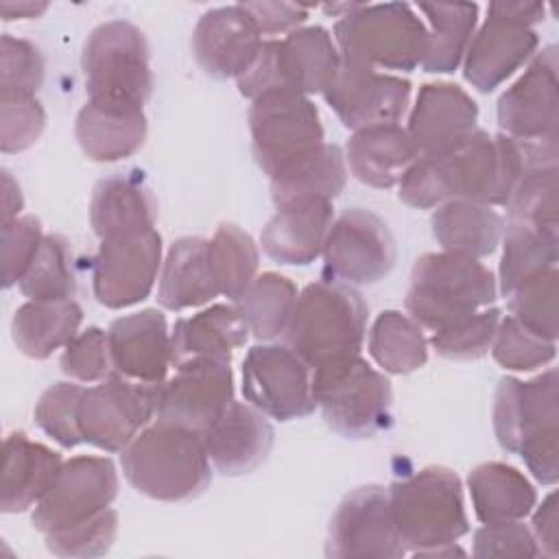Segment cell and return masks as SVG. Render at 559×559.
<instances>
[{
	"mask_svg": "<svg viewBox=\"0 0 559 559\" xmlns=\"http://www.w3.org/2000/svg\"><path fill=\"white\" fill-rule=\"evenodd\" d=\"M81 68L87 100L116 107H144L153 92L151 48L127 20L98 24L85 39Z\"/></svg>",
	"mask_w": 559,
	"mask_h": 559,
	"instance_id": "cell-10",
	"label": "cell"
},
{
	"mask_svg": "<svg viewBox=\"0 0 559 559\" xmlns=\"http://www.w3.org/2000/svg\"><path fill=\"white\" fill-rule=\"evenodd\" d=\"M262 46V33L242 4L205 11L192 33V52L214 79H238Z\"/></svg>",
	"mask_w": 559,
	"mask_h": 559,
	"instance_id": "cell-22",
	"label": "cell"
},
{
	"mask_svg": "<svg viewBox=\"0 0 559 559\" xmlns=\"http://www.w3.org/2000/svg\"><path fill=\"white\" fill-rule=\"evenodd\" d=\"M347 181V162L336 144H323L312 157L271 179L275 205L306 199H336Z\"/></svg>",
	"mask_w": 559,
	"mask_h": 559,
	"instance_id": "cell-38",
	"label": "cell"
},
{
	"mask_svg": "<svg viewBox=\"0 0 559 559\" xmlns=\"http://www.w3.org/2000/svg\"><path fill=\"white\" fill-rule=\"evenodd\" d=\"M397 535L415 557L465 555L456 548L469 531L459 476L439 465L424 467L389 487Z\"/></svg>",
	"mask_w": 559,
	"mask_h": 559,
	"instance_id": "cell-3",
	"label": "cell"
},
{
	"mask_svg": "<svg viewBox=\"0 0 559 559\" xmlns=\"http://www.w3.org/2000/svg\"><path fill=\"white\" fill-rule=\"evenodd\" d=\"M234 402V373L227 358H192L175 365L159 384L157 419L205 432Z\"/></svg>",
	"mask_w": 559,
	"mask_h": 559,
	"instance_id": "cell-20",
	"label": "cell"
},
{
	"mask_svg": "<svg viewBox=\"0 0 559 559\" xmlns=\"http://www.w3.org/2000/svg\"><path fill=\"white\" fill-rule=\"evenodd\" d=\"M334 223V205L328 199H306L277 205L262 229L264 253L282 264H310L323 253Z\"/></svg>",
	"mask_w": 559,
	"mask_h": 559,
	"instance_id": "cell-26",
	"label": "cell"
},
{
	"mask_svg": "<svg viewBox=\"0 0 559 559\" xmlns=\"http://www.w3.org/2000/svg\"><path fill=\"white\" fill-rule=\"evenodd\" d=\"M419 157L408 131L400 124H378L354 131L345 162L352 175L371 188H393Z\"/></svg>",
	"mask_w": 559,
	"mask_h": 559,
	"instance_id": "cell-29",
	"label": "cell"
},
{
	"mask_svg": "<svg viewBox=\"0 0 559 559\" xmlns=\"http://www.w3.org/2000/svg\"><path fill=\"white\" fill-rule=\"evenodd\" d=\"M496 293V277L478 258L437 251L424 253L413 264L404 304L421 330L439 332L493 306Z\"/></svg>",
	"mask_w": 559,
	"mask_h": 559,
	"instance_id": "cell-6",
	"label": "cell"
},
{
	"mask_svg": "<svg viewBox=\"0 0 559 559\" xmlns=\"http://www.w3.org/2000/svg\"><path fill=\"white\" fill-rule=\"evenodd\" d=\"M157 404L159 384L133 382L111 371L83 391L79 404L81 437L98 450L122 452L157 417Z\"/></svg>",
	"mask_w": 559,
	"mask_h": 559,
	"instance_id": "cell-14",
	"label": "cell"
},
{
	"mask_svg": "<svg viewBox=\"0 0 559 559\" xmlns=\"http://www.w3.org/2000/svg\"><path fill=\"white\" fill-rule=\"evenodd\" d=\"M218 293L207 240L199 236H183L175 240L162 262L157 301L166 310H186L212 301Z\"/></svg>",
	"mask_w": 559,
	"mask_h": 559,
	"instance_id": "cell-31",
	"label": "cell"
},
{
	"mask_svg": "<svg viewBox=\"0 0 559 559\" xmlns=\"http://www.w3.org/2000/svg\"><path fill=\"white\" fill-rule=\"evenodd\" d=\"M118 496V472L107 456H72L33 509V526L48 535L107 511Z\"/></svg>",
	"mask_w": 559,
	"mask_h": 559,
	"instance_id": "cell-16",
	"label": "cell"
},
{
	"mask_svg": "<svg viewBox=\"0 0 559 559\" xmlns=\"http://www.w3.org/2000/svg\"><path fill=\"white\" fill-rule=\"evenodd\" d=\"M502 260H500V293L507 297L515 286L557 266V234L531 229L524 225L507 223L502 234Z\"/></svg>",
	"mask_w": 559,
	"mask_h": 559,
	"instance_id": "cell-40",
	"label": "cell"
},
{
	"mask_svg": "<svg viewBox=\"0 0 559 559\" xmlns=\"http://www.w3.org/2000/svg\"><path fill=\"white\" fill-rule=\"evenodd\" d=\"M544 13L542 2H491L465 52V81L478 92H493L533 59L539 44L533 26L544 20Z\"/></svg>",
	"mask_w": 559,
	"mask_h": 559,
	"instance_id": "cell-13",
	"label": "cell"
},
{
	"mask_svg": "<svg viewBox=\"0 0 559 559\" xmlns=\"http://www.w3.org/2000/svg\"><path fill=\"white\" fill-rule=\"evenodd\" d=\"M524 173L526 159L513 140L474 129L448 148L419 155L400 179L397 197L419 210L452 199L496 207L509 203Z\"/></svg>",
	"mask_w": 559,
	"mask_h": 559,
	"instance_id": "cell-1",
	"label": "cell"
},
{
	"mask_svg": "<svg viewBox=\"0 0 559 559\" xmlns=\"http://www.w3.org/2000/svg\"><path fill=\"white\" fill-rule=\"evenodd\" d=\"M114 373L142 382L162 384L173 367V338L166 317L146 308L116 319L107 330Z\"/></svg>",
	"mask_w": 559,
	"mask_h": 559,
	"instance_id": "cell-23",
	"label": "cell"
},
{
	"mask_svg": "<svg viewBox=\"0 0 559 559\" xmlns=\"http://www.w3.org/2000/svg\"><path fill=\"white\" fill-rule=\"evenodd\" d=\"M22 192L9 170H2V223H11L22 212Z\"/></svg>",
	"mask_w": 559,
	"mask_h": 559,
	"instance_id": "cell-56",
	"label": "cell"
},
{
	"mask_svg": "<svg viewBox=\"0 0 559 559\" xmlns=\"http://www.w3.org/2000/svg\"><path fill=\"white\" fill-rule=\"evenodd\" d=\"M61 465L59 452L24 432H11L4 439L0 509L4 513H22L35 507L50 489Z\"/></svg>",
	"mask_w": 559,
	"mask_h": 559,
	"instance_id": "cell-27",
	"label": "cell"
},
{
	"mask_svg": "<svg viewBox=\"0 0 559 559\" xmlns=\"http://www.w3.org/2000/svg\"><path fill=\"white\" fill-rule=\"evenodd\" d=\"M474 557H539L533 531L520 520L485 522L474 533Z\"/></svg>",
	"mask_w": 559,
	"mask_h": 559,
	"instance_id": "cell-53",
	"label": "cell"
},
{
	"mask_svg": "<svg viewBox=\"0 0 559 559\" xmlns=\"http://www.w3.org/2000/svg\"><path fill=\"white\" fill-rule=\"evenodd\" d=\"M44 229L35 216H17L11 223H2V284L11 288L20 284L28 266L33 264L41 240Z\"/></svg>",
	"mask_w": 559,
	"mask_h": 559,
	"instance_id": "cell-52",
	"label": "cell"
},
{
	"mask_svg": "<svg viewBox=\"0 0 559 559\" xmlns=\"http://www.w3.org/2000/svg\"><path fill=\"white\" fill-rule=\"evenodd\" d=\"M404 552L406 548L395 528L389 489L362 485L341 500L330 520L328 557L400 559Z\"/></svg>",
	"mask_w": 559,
	"mask_h": 559,
	"instance_id": "cell-18",
	"label": "cell"
},
{
	"mask_svg": "<svg viewBox=\"0 0 559 559\" xmlns=\"http://www.w3.org/2000/svg\"><path fill=\"white\" fill-rule=\"evenodd\" d=\"M83 310L74 299L22 304L11 321V334L17 349L35 360L48 358L66 347L81 328Z\"/></svg>",
	"mask_w": 559,
	"mask_h": 559,
	"instance_id": "cell-34",
	"label": "cell"
},
{
	"mask_svg": "<svg viewBox=\"0 0 559 559\" xmlns=\"http://www.w3.org/2000/svg\"><path fill=\"white\" fill-rule=\"evenodd\" d=\"M207 255L218 293L231 301L253 282L258 273V245L234 223H221L216 227L214 236L207 240Z\"/></svg>",
	"mask_w": 559,
	"mask_h": 559,
	"instance_id": "cell-41",
	"label": "cell"
},
{
	"mask_svg": "<svg viewBox=\"0 0 559 559\" xmlns=\"http://www.w3.org/2000/svg\"><path fill=\"white\" fill-rule=\"evenodd\" d=\"M242 395L266 417L290 421L314 408L312 369L286 343L253 345L242 360Z\"/></svg>",
	"mask_w": 559,
	"mask_h": 559,
	"instance_id": "cell-15",
	"label": "cell"
},
{
	"mask_svg": "<svg viewBox=\"0 0 559 559\" xmlns=\"http://www.w3.org/2000/svg\"><path fill=\"white\" fill-rule=\"evenodd\" d=\"M557 46H546L498 100V127L520 146L526 168L557 166Z\"/></svg>",
	"mask_w": 559,
	"mask_h": 559,
	"instance_id": "cell-8",
	"label": "cell"
},
{
	"mask_svg": "<svg viewBox=\"0 0 559 559\" xmlns=\"http://www.w3.org/2000/svg\"><path fill=\"white\" fill-rule=\"evenodd\" d=\"M124 478L140 493L162 502L197 498L212 483L203 435L155 419L120 452Z\"/></svg>",
	"mask_w": 559,
	"mask_h": 559,
	"instance_id": "cell-2",
	"label": "cell"
},
{
	"mask_svg": "<svg viewBox=\"0 0 559 559\" xmlns=\"http://www.w3.org/2000/svg\"><path fill=\"white\" fill-rule=\"evenodd\" d=\"M118 533V513L109 507L96 518L46 535V546L59 557H100L105 555Z\"/></svg>",
	"mask_w": 559,
	"mask_h": 559,
	"instance_id": "cell-49",
	"label": "cell"
},
{
	"mask_svg": "<svg viewBox=\"0 0 559 559\" xmlns=\"http://www.w3.org/2000/svg\"><path fill=\"white\" fill-rule=\"evenodd\" d=\"M367 314V304L352 284L319 280L299 293L282 336L310 369L336 365L360 356Z\"/></svg>",
	"mask_w": 559,
	"mask_h": 559,
	"instance_id": "cell-5",
	"label": "cell"
},
{
	"mask_svg": "<svg viewBox=\"0 0 559 559\" xmlns=\"http://www.w3.org/2000/svg\"><path fill=\"white\" fill-rule=\"evenodd\" d=\"M249 131L253 157L269 179L306 162L325 144L314 103L288 90L266 92L251 103Z\"/></svg>",
	"mask_w": 559,
	"mask_h": 559,
	"instance_id": "cell-12",
	"label": "cell"
},
{
	"mask_svg": "<svg viewBox=\"0 0 559 559\" xmlns=\"http://www.w3.org/2000/svg\"><path fill=\"white\" fill-rule=\"evenodd\" d=\"M419 11L428 17V44L421 68L426 72L448 74L454 72L469 48V41L478 24V4L454 2V4H419Z\"/></svg>",
	"mask_w": 559,
	"mask_h": 559,
	"instance_id": "cell-36",
	"label": "cell"
},
{
	"mask_svg": "<svg viewBox=\"0 0 559 559\" xmlns=\"http://www.w3.org/2000/svg\"><path fill=\"white\" fill-rule=\"evenodd\" d=\"M432 236L443 251L485 258L493 253L504 234V218L485 203L452 199L432 212Z\"/></svg>",
	"mask_w": 559,
	"mask_h": 559,
	"instance_id": "cell-33",
	"label": "cell"
},
{
	"mask_svg": "<svg viewBox=\"0 0 559 559\" xmlns=\"http://www.w3.org/2000/svg\"><path fill=\"white\" fill-rule=\"evenodd\" d=\"M341 59L373 70L411 72L421 66L428 28L406 2H358L334 24Z\"/></svg>",
	"mask_w": 559,
	"mask_h": 559,
	"instance_id": "cell-7",
	"label": "cell"
},
{
	"mask_svg": "<svg viewBox=\"0 0 559 559\" xmlns=\"http://www.w3.org/2000/svg\"><path fill=\"white\" fill-rule=\"evenodd\" d=\"M157 203L140 177L114 175L94 186L90 223L100 240L155 227Z\"/></svg>",
	"mask_w": 559,
	"mask_h": 559,
	"instance_id": "cell-30",
	"label": "cell"
},
{
	"mask_svg": "<svg viewBox=\"0 0 559 559\" xmlns=\"http://www.w3.org/2000/svg\"><path fill=\"white\" fill-rule=\"evenodd\" d=\"M173 367L192 358H227L247 343L249 328L234 304H214L192 317L177 319L170 332Z\"/></svg>",
	"mask_w": 559,
	"mask_h": 559,
	"instance_id": "cell-32",
	"label": "cell"
},
{
	"mask_svg": "<svg viewBox=\"0 0 559 559\" xmlns=\"http://www.w3.org/2000/svg\"><path fill=\"white\" fill-rule=\"evenodd\" d=\"M478 105L454 83H426L419 87L408 116V135L419 155L452 146L476 129Z\"/></svg>",
	"mask_w": 559,
	"mask_h": 559,
	"instance_id": "cell-25",
	"label": "cell"
},
{
	"mask_svg": "<svg viewBox=\"0 0 559 559\" xmlns=\"http://www.w3.org/2000/svg\"><path fill=\"white\" fill-rule=\"evenodd\" d=\"M504 299L513 319L539 336L557 341V266L528 277Z\"/></svg>",
	"mask_w": 559,
	"mask_h": 559,
	"instance_id": "cell-44",
	"label": "cell"
},
{
	"mask_svg": "<svg viewBox=\"0 0 559 559\" xmlns=\"http://www.w3.org/2000/svg\"><path fill=\"white\" fill-rule=\"evenodd\" d=\"M46 127V111L35 96H0V148L20 153L37 142Z\"/></svg>",
	"mask_w": 559,
	"mask_h": 559,
	"instance_id": "cell-51",
	"label": "cell"
},
{
	"mask_svg": "<svg viewBox=\"0 0 559 559\" xmlns=\"http://www.w3.org/2000/svg\"><path fill=\"white\" fill-rule=\"evenodd\" d=\"M297 286L282 273L266 271L234 299L249 332L260 341H271L284 334L297 304Z\"/></svg>",
	"mask_w": 559,
	"mask_h": 559,
	"instance_id": "cell-37",
	"label": "cell"
},
{
	"mask_svg": "<svg viewBox=\"0 0 559 559\" xmlns=\"http://www.w3.org/2000/svg\"><path fill=\"white\" fill-rule=\"evenodd\" d=\"M44 81V55L28 39L2 35L0 96H35Z\"/></svg>",
	"mask_w": 559,
	"mask_h": 559,
	"instance_id": "cell-48",
	"label": "cell"
},
{
	"mask_svg": "<svg viewBox=\"0 0 559 559\" xmlns=\"http://www.w3.org/2000/svg\"><path fill=\"white\" fill-rule=\"evenodd\" d=\"M59 365H61V371L76 382L105 380L114 371L107 332L96 325L79 332L63 347Z\"/></svg>",
	"mask_w": 559,
	"mask_h": 559,
	"instance_id": "cell-50",
	"label": "cell"
},
{
	"mask_svg": "<svg viewBox=\"0 0 559 559\" xmlns=\"http://www.w3.org/2000/svg\"><path fill=\"white\" fill-rule=\"evenodd\" d=\"M162 269V236L146 229L100 240L94 258V297L105 308H129L144 301Z\"/></svg>",
	"mask_w": 559,
	"mask_h": 559,
	"instance_id": "cell-19",
	"label": "cell"
},
{
	"mask_svg": "<svg viewBox=\"0 0 559 559\" xmlns=\"http://www.w3.org/2000/svg\"><path fill=\"white\" fill-rule=\"evenodd\" d=\"M467 487L474 513L483 524L522 520L537 502L535 487L528 478L513 465L500 461L476 465L467 476Z\"/></svg>",
	"mask_w": 559,
	"mask_h": 559,
	"instance_id": "cell-35",
	"label": "cell"
},
{
	"mask_svg": "<svg viewBox=\"0 0 559 559\" xmlns=\"http://www.w3.org/2000/svg\"><path fill=\"white\" fill-rule=\"evenodd\" d=\"M557 369L522 382L502 378L493 395V430L502 450L520 454L542 485L559 478Z\"/></svg>",
	"mask_w": 559,
	"mask_h": 559,
	"instance_id": "cell-4",
	"label": "cell"
},
{
	"mask_svg": "<svg viewBox=\"0 0 559 559\" xmlns=\"http://www.w3.org/2000/svg\"><path fill=\"white\" fill-rule=\"evenodd\" d=\"M312 393L325 424L345 439H373L393 424L391 382L362 356L312 369Z\"/></svg>",
	"mask_w": 559,
	"mask_h": 559,
	"instance_id": "cell-11",
	"label": "cell"
},
{
	"mask_svg": "<svg viewBox=\"0 0 559 559\" xmlns=\"http://www.w3.org/2000/svg\"><path fill=\"white\" fill-rule=\"evenodd\" d=\"M24 297L35 301H63L76 293L70 242L59 234H46L41 247L20 280Z\"/></svg>",
	"mask_w": 559,
	"mask_h": 559,
	"instance_id": "cell-42",
	"label": "cell"
},
{
	"mask_svg": "<svg viewBox=\"0 0 559 559\" xmlns=\"http://www.w3.org/2000/svg\"><path fill=\"white\" fill-rule=\"evenodd\" d=\"M321 255L330 280L352 286L376 284L395 266L397 247L378 214L354 207L332 223Z\"/></svg>",
	"mask_w": 559,
	"mask_h": 559,
	"instance_id": "cell-17",
	"label": "cell"
},
{
	"mask_svg": "<svg viewBox=\"0 0 559 559\" xmlns=\"http://www.w3.org/2000/svg\"><path fill=\"white\" fill-rule=\"evenodd\" d=\"M262 35L290 33L308 20V4L295 2H240Z\"/></svg>",
	"mask_w": 559,
	"mask_h": 559,
	"instance_id": "cell-54",
	"label": "cell"
},
{
	"mask_svg": "<svg viewBox=\"0 0 559 559\" xmlns=\"http://www.w3.org/2000/svg\"><path fill=\"white\" fill-rule=\"evenodd\" d=\"M491 354L498 365L511 371H533L537 367L548 365L557 354V341L544 338L537 332L522 325L511 314L500 319Z\"/></svg>",
	"mask_w": 559,
	"mask_h": 559,
	"instance_id": "cell-46",
	"label": "cell"
},
{
	"mask_svg": "<svg viewBox=\"0 0 559 559\" xmlns=\"http://www.w3.org/2000/svg\"><path fill=\"white\" fill-rule=\"evenodd\" d=\"M369 354L386 373L404 376L428 360L424 330L400 310H384L369 330Z\"/></svg>",
	"mask_w": 559,
	"mask_h": 559,
	"instance_id": "cell-39",
	"label": "cell"
},
{
	"mask_svg": "<svg viewBox=\"0 0 559 559\" xmlns=\"http://www.w3.org/2000/svg\"><path fill=\"white\" fill-rule=\"evenodd\" d=\"M557 493L550 491L546 496V500L539 504V509L533 515V537L542 550V555L548 557H557V548H559V539H557Z\"/></svg>",
	"mask_w": 559,
	"mask_h": 559,
	"instance_id": "cell-55",
	"label": "cell"
},
{
	"mask_svg": "<svg viewBox=\"0 0 559 559\" xmlns=\"http://www.w3.org/2000/svg\"><path fill=\"white\" fill-rule=\"evenodd\" d=\"M201 435L210 463L223 476L253 472L269 456L275 437L266 415L249 402H231Z\"/></svg>",
	"mask_w": 559,
	"mask_h": 559,
	"instance_id": "cell-24",
	"label": "cell"
},
{
	"mask_svg": "<svg viewBox=\"0 0 559 559\" xmlns=\"http://www.w3.org/2000/svg\"><path fill=\"white\" fill-rule=\"evenodd\" d=\"M500 319V308H483L450 328L432 332L430 345L439 356L448 360L483 358L493 343Z\"/></svg>",
	"mask_w": 559,
	"mask_h": 559,
	"instance_id": "cell-45",
	"label": "cell"
},
{
	"mask_svg": "<svg viewBox=\"0 0 559 559\" xmlns=\"http://www.w3.org/2000/svg\"><path fill=\"white\" fill-rule=\"evenodd\" d=\"M341 68V52L323 26H299L282 39H266L238 92L251 100L266 92L288 90L304 96L323 94Z\"/></svg>",
	"mask_w": 559,
	"mask_h": 559,
	"instance_id": "cell-9",
	"label": "cell"
},
{
	"mask_svg": "<svg viewBox=\"0 0 559 559\" xmlns=\"http://www.w3.org/2000/svg\"><path fill=\"white\" fill-rule=\"evenodd\" d=\"M144 107H116L87 100L76 114L74 135L81 151L94 162L131 157L146 140Z\"/></svg>",
	"mask_w": 559,
	"mask_h": 559,
	"instance_id": "cell-28",
	"label": "cell"
},
{
	"mask_svg": "<svg viewBox=\"0 0 559 559\" xmlns=\"http://www.w3.org/2000/svg\"><path fill=\"white\" fill-rule=\"evenodd\" d=\"M507 210V223L557 234V166L526 168Z\"/></svg>",
	"mask_w": 559,
	"mask_h": 559,
	"instance_id": "cell-43",
	"label": "cell"
},
{
	"mask_svg": "<svg viewBox=\"0 0 559 559\" xmlns=\"http://www.w3.org/2000/svg\"><path fill=\"white\" fill-rule=\"evenodd\" d=\"M323 98L347 129L397 124L411 100V81L341 59Z\"/></svg>",
	"mask_w": 559,
	"mask_h": 559,
	"instance_id": "cell-21",
	"label": "cell"
},
{
	"mask_svg": "<svg viewBox=\"0 0 559 559\" xmlns=\"http://www.w3.org/2000/svg\"><path fill=\"white\" fill-rule=\"evenodd\" d=\"M48 9L46 2H31V0H20V2H11L4 0L0 4V13L2 20H31V17H39L44 11Z\"/></svg>",
	"mask_w": 559,
	"mask_h": 559,
	"instance_id": "cell-57",
	"label": "cell"
},
{
	"mask_svg": "<svg viewBox=\"0 0 559 559\" xmlns=\"http://www.w3.org/2000/svg\"><path fill=\"white\" fill-rule=\"evenodd\" d=\"M83 391L85 389L74 382H55L35 404L37 426L63 448H76L83 443L79 428V404Z\"/></svg>",
	"mask_w": 559,
	"mask_h": 559,
	"instance_id": "cell-47",
	"label": "cell"
}]
</instances>
